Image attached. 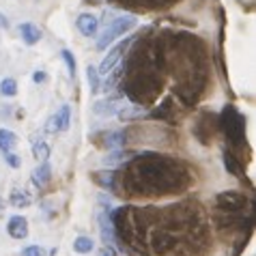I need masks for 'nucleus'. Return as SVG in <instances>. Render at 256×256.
<instances>
[{
    "instance_id": "b1692460",
    "label": "nucleus",
    "mask_w": 256,
    "mask_h": 256,
    "mask_svg": "<svg viewBox=\"0 0 256 256\" xmlns=\"http://www.w3.org/2000/svg\"><path fill=\"white\" fill-rule=\"evenodd\" d=\"M60 58L65 60V65H67V69H69V76H71V78H76L78 62H76V58H74V54H71L69 50H60Z\"/></svg>"
},
{
    "instance_id": "6ab92c4d",
    "label": "nucleus",
    "mask_w": 256,
    "mask_h": 256,
    "mask_svg": "<svg viewBox=\"0 0 256 256\" xmlns=\"http://www.w3.org/2000/svg\"><path fill=\"white\" fill-rule=\"evenodd\" d=\"M134 153H130V151H123V148H114V151H110L108 155L104 158V164L106 166H114V164H120V162H127L132 158Z\"/></svg>"
},
{
    "instance_id": "2f4dec72",
    "label": "nucleus",
    "mask_w": 256,
    "mask_h": 256,
    "mask_svg": "<svg viewBox=\"0 0 256 256\" xmlns=\"http://www.w3.org/2000/svg\"><path fill=\"white\" fill-rule=\"evenodd\" d=\"M4 211H6V209H4V200H2V198H0V220L4 218Z\"/></svg>"
},
{
    "instance_id": "aec40b11",
    "label": "nucleus",
    "mask_w": 256,
    "mask_h": 256,
    "mask_svg": "<svg viewBox=\"0 0 256 256\" xmlns=\"http://www.w3.org/2000/svg\"><path fill=\"white\" fill-rule=\"evenodd\" d=\"M30 148H32V158L34 160H39V162L50 160V146H48V142L44 138L37 140V142H32Z\"/></svg>"
},
{
    "instance_id": "2eb2a0df",
    "label": "nucleus",
    "mask_w": 256,
    "mask_h": 256,
    "mask_svg": "<svg viewBox=\"0 0 256 256\" xmlns=\"http://www.w3.org/2000/svg\"><path fill=\"white\" fill-rule=\"evenodd\" d=\"M125 138H127V134L125 130H116V132H108L106 134V148H110V151H114V148H120V146H125Z\"/></svg>"
},
{
    "instance_id": "7c9ffc66",
    "label": "nucleus",
    "mask_w": 256,
    "mask_h": 256,
    "mask_svg": "<svg viewBox=\"0 0 256 256\" xmlns=\"http://www.w3.org/2000/svg\"><path fill=\"white\" fill-rule=\"evenodd\" d=\"M0 28H9V20H6V16H2V13H0Z\"/></svg>"
},
{
    "instance_id": "6e6552de",
    "label": "nucleus",
    "mask_w": 256,
    "mask_h": 256,
    "mask_svg": "<svg viewBox=\"0 0 256 256\" xmlns=\"http://www.w3.org/2000/svg\"><path fill=\"white\" fill-rule=\"evenodd\" d=\"M76 26L84 37H95L99 30V20L93 16V13H80L76 20Z\"/></svg>"
},
{
    "instance_id": "9d476101",
    "label": "nucleus",
    "mask_w": 256,
    "mask_h": 256,
    "mask_svg": "<svg viewBox=\"0 0 256 256\" xmlns=\"http://www.w3.org/2000/svg\"><path fill=\"white\" fill-rule=\"evenodd\" d=\"M123 123H134V120H140V118H146V110L142 106H123V108L116 110V114Z\"/></svg>"
},
{
    "instance_id": "7ed1b4c3",
    "label": "nucleus",
    "mask_w": 256,
    "mask_h": 256,
    "mask_svg": "<svg viewBox=\"0 0 256 256\" xmlns=\"http://www.w3.org/2000/svg\"><path fill=\"white\" fill-rule=\"evenodd\" d=\"M136 24H138L136 16H118L116 20H112V22L106 26V30L99 34V39H97V50H99V52L108 50V46L114 44L116 37H120V34L134 30V28H136Z\"/></svg>"
},
{
    "instance_id": "c756f323",
    "label": "nucleus",
    "mask_w": 256,
    "mask_h": 256,
    "mask_svg": "<svg viewBox=\"0 0 256 256\" xmlns=\"http://www.w3.org/2000/svg\"><path fill=\"white\" fill-rule=\"evenodd\" d=\"M99 256H116V250L112 246H104V250L99 252Z\"/></svg>"
},
{
    "instance_id": "dca6fc26",
    "label": "nucleus",
    "mask_w": 256,
    "mask_h": 256,
    "mask_svg": "<svg viewBox=\"0 0 256 256\" xmlns=\"http://www.w3.org/2000/svg\"><path fill=\"white\" fill-rule=\"evenodd\" d=\"M9 202L13 204L16 209H26V207H30L32 204V198L26 194L24 190H11V196H9Z\"/></svg>"
},
{
    "instance_id": "0eeeda50",
    "label": "nucleus",
    "mask_w": 256,
    "mask_h": 256,
    "mask_svg": "<svg viewBox=\"0 0 256 256\" xmlns=\"http://www.w3.org/2000/svg\"><path fill=\"white\" fill-rule=\"evenodd\" d=\"M6 232H9L11 239L22 241L28 237V220L24 216H11L9 222H6Z\"/></svg>"
},
{
    "instance_id": "20e7f679",
    "label": "nucleus",
    "mask_w": 256,
    "mask_h": 256,
    "mask_svg": "<svg viewBox=\"0 0 256 256\" xmlns=\"http://www.w3.org/2000/svg\"><path fill=\"white\" fill-rule=\"evenodd\" d=\"M136 37H138V34H134V37H127V39H123L120 44H116L114 48H112L110 52L104 56L102 65L97 67V74H99V76H108L110 71L114 69V67L118 65V62H120V58H123V54L127 52V50H130V46L134 44V41H136Z\"/></svg>"
},
{
    "instance_id": "c85d7f7f",
    "label": "nucleus",
    "mask_w": 256,
    "mask_h": 256,
    "mask_svg": "<svg viewBox=\"0 0 256 256\" xmlns=\"http://www.w3.org/2000/svg\"><path fill=\"white\" fill-rule=\"evenodd\" d=\"M46 80H48V74H46V71L37 69V71L32 74V82H34V84H44Z\"/></svg>"
},
{
    "instance_id": "72a5a7b5",
    "label": "nucleus",
    "mask_w": 256,
    "mask_h": 256,
    "mask_svg": "<svg viewBox=\"0 0 256 256\" xmlns=\"http://www.w3.org/2000/svg\"><path fill=\"white\" fill-rule=\"evenodd\" d=\"M86 2H88V4H102L104 0H86Z\"/></svg>"
},
{
    "instance_id": "4468645a",
    "label": "nucleus",
    "mask_w": 256,
    "mask_h": 256,
    "mask_svg": "<svg viewBox=\"0 0 256 256\" xmlns=\"http://www.w3.org/2000/svg\"><path fill=\"white\" fill-rule=\"evenodd\" d=\"M114 176H116V170H99V172L90 174V179H93V183H97L99 188L112 190V186H114Z\"/></svg>"
},
{
    "instance_id": "f3484780",
    "label": "nucleus",
    "mask_w": 256,
    "mask_h": 256,
    "mask_svg": "<svg viewBox=\"0 0 256 256\" xmlns=\"http://www.w3.org/2000/svg\"><path fill=\"white\" fill-rule=\"evenodd\" d=\"M18 142H20L18 136L11 130H4V127L0 130V151H2V153L13 151V148L18 146Z\"/></svg>"
},
{
    "instance_id": "f03ea898",
    "label": "nucleus",
    "mask_w": 256,
    "mask_h": 256,
    "mask_svg": "<svg viewBox=\"0 0 256 256\" xmlns=\"http://www.w3.org/2000/svg\"><path fill=\"white\" fill-rule=\"evenodd\" d=\"M218 127L224 132L226 140H228L230 153L244 151L246 148V116L232 104L224 106L222 114L218 116Z\"/></svg>"
},
{
    "instance_id": "4be33fe9",
    "label": "nucleus",
    "mask_w": 256,
    "mask_h": 256,
    "mask_svg": "<svg viewBox=\"0 0 256 256\" xmlns=\"http://www.w3.org/2000/svg\"><path fill=\"white\" fill-rule=\"evenodd\" d=\"M86 80H88V86H90V93H99V84H102V76L97 74V67L95 65H88L86 67Z\"/></svg>"
},
{
    "instance_id": "ddd939ff",
    "label": "nucleus",
    "mask_w": 256,
    "mask_h": 256,
    "mask_svg": "<svg viewBox=\"0 0 256 256\" xmlns=\"http://www.w3.org/2000/svg\"><path fill=\"white\" fill-rule=\"evenodd\" d=\"M222 160H224V168L228 170V174H234V176H239L241 181H246V176H244V168H241V164L237 162L239 158L234 153H230L228 148L224 151V155H222Z\"/></svg>"
},
{
    "instance_id": "412c9836",
    "label": "nucleus",
    "mask_w": 256,
    "mask_h": 256,
    "mask_svg": "<svg viewBox=\"0 0 256 256\" xmlns=\"http://www.w3.org/2000/svg\"><path fill=\"white\" fill-rule=\"evenodd\" d=\"M54 116H56V123H58V132H67L69 125H71V108L69 106L65 104Z\"/></svg>"
},
{
    "instance_id": "473e14b6",
    "label": "nucleus",
    "mask_w": 256,
    "mask_h": 256,
    "mask_svg": "<svg viewBox=\"0 0 256 256\" xmlns=\"http://www.w3.org/2000/svg\"><path fill=\"white\" fill-rule=\"evenodd\" d=\"M56 254H58V248H52V250L48 252V256H56Z\"/></svg>"
},
{
    "instance_id": "423d86ee",
    "label": "nucleus",
    "mask_w": 256,
    "mask_h": 256,
    "mask_svg": "<svg viewBox=\"0 0 256 256\" xmlns=\"http://www.w3.org/2000/svg\"><path fill=\"white\" fill-rule=\"evenodd\" d=\"M246 202V196L237 194V192H222V194L216 196V209L220 213H241Z\"/></svg>"
},
{
    "instance_id": "393cba45",
    "label": "nucleus",
    "mask_w": 256,
    "mask_h": 256,
    "mask_svg": "<svg viewBox=\"0 0 256 256\" xmlns=\"http://www.w3.org/2000/svg\"><path fill=\"white\" fill-rule=\"evenodd\" d=\"M4 162L9 164V166L13 168V170H18L20 166H22V158H20L18 153H13V151H9V153H4Z\"/></svg>"
},
{
    "instance_id": "9b49d317",
    "label": "nucleus",
    "mask_w": 256,
    "mask_h": 256,
    "mask_svg": "<svg viewBox=\"0 0 256 256\" xmlns=\"http://www.w3.org/2000/svg\"><path fill=\"white\" fill-rule=\"evenodd\" d=\"M116 110H118V106H116V97L99 99V102H95V106H93V112H95V114H97V116H104V118L114 116V114H116Z\"/></svg>"
},
{
    "instance_id": "a211bd4d",
    "label": "nucleus",
    "mask_w": 256,
    "mask_h": 256,
    "mask_svg": "<svg viewBox=\"0 0 256 256\" xmlns=\"http://www.w3.org/2000/svg\"><path fill=\"white\" fill-rule=\"evenodd\" d=\"M95 250V241L90 237H84V234H80V237L74 239V252L76 254H90Z\"/></svg>"
},
{
    "instance_id": "f257e3e1",
    "label": "nucleus",
    "mask_w": 256,
    "mask_h": 256,
    "mask_svg": "<svg viewBox=\"0 0 256 256\" xmlns=\"http://www.w3.org/2000/svg\"><path fill=\"white\" fill-rule=\"evenodd\" d=\"M116 183L112 190H118L116 194L130 196H162L174 194L176 190L188 188L190 172L183 170V164L176 160H168L164 155H136L134 160H127L123 172H116Z\"/></svg>"
},
{
    "instance_id": "5701e85b",
    "label": "nucleus",
    "mask_w": 256,
    "mask_h": 256,
    "mask_svg": "<svg viewBox=\"0 0 256 256\" xmlns=\"http://www.w3.org/2000/svg\"><path fill=\"white\" fill-rule=\"evenodd\" d=\"M0 95L2 97H16L18 95V82L13 78H4L0 82Z\"/></svg>"
},
{
    "instance_id": "cd10ccee",
    "label": "nucleus",
    "mask_w": 256,
    "mask_h": 256,
    "mask_svg": "<svg viewBox=\"0 0 256 256\" xmlns=\"http://www.w3.org/2000/svg\"><path fill=\"white\" fill-rule=\"evenodd\" d=\"M22 256H44V250H41V246H28L22 250Z\"/></svg>"
},
{
    "instance_id": "39448f33",
    "label": "nucleus",
    "mask_w": 256,
    "mask_h": 256,
    "mask_svg": "<svg viewBox=\"0 0 256 256\" xmlns=\"http://www.w3.org/2000/svg\"><path fill=\"white\" fill-rule=\"evenodd\" d=\"M112 2L130 11H160L176 4V0H112Z\"/></svg>"
},
{
    "instance_id": "1a4fd4ad",
    "label": "nucleus",
    "mask_w": 256,
    "mask_h": 256,
    "mask_svg": "<svg viewBox=\"0 0 256 256\" xmlns=\"http://www.w3.org/2000/svg\"><path fill=\"white\" fill-rule=\"evenodd\" d=\"M30 181H32V186H34V188H39V190H46V188H48V183L52 181V166H50V162H48V160H46V162H41V166L32 170Z\"/></svg>"
},
{
    "instance_id": "f8f14e48",
    "label": "nucleus",
    "mask_w": 256,
    "mask_h": 256,
    "mask_svg": "<svg viewBox=\"0 0 256 256\" xmlns=\"http://www.w3.org/2000/svg\"><path fill=\"white\" fill-rule=\"evenodd\" d=\"M20 34H22V41L26 46H34V44H39L41 41V28L39 26H34L32 22H24V24H20Z\"/></svg>"
},
{
    "instance_id": "bb28decb",
    "label": "nucleus",
    "mask_w": 256,
    "mask_h": 256,
    "mask_svg": "<svg viewBox=\"0 0 256 256\" xmlns=\"http://www.w3.org/2000/svg\"><path fill=\"white\" fill-rule=\"evenodd\" d=\"M44 132H46V134H56V132H58V123H56V116H54V114L46 120Z\"/></svg>"
},
{
    "instance_id": "a878e982",
    "label": "nucleus",
    "mask_w": 256,
    "mask_h": 256,
    "mask_svg": "<svg viewBox=\"0 0 256 256\" xmlns=\"http://www.w3.org/2000/svg\"><path fill=\"white\" fill-rule=\"evenodd\" d=\"M118 18V13L116 11H112V9H106L104 11V16H102V20H99V24H104V26H108L112 20H116Z\"/></svg>"
}]
</instances>
